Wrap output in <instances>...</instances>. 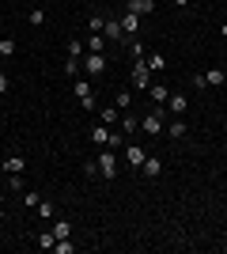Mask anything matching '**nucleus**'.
I'll use <instances>...</instances> for the list:
<instances>
[{
    "mask_svg": "<svg viewBox=\"0 0 227 254\" xmlns=\"http://www.w3.org/2000/svg\"><path fill=\"white\" fill-rule=\"evenodd\" d=\"M72 95H76V103L84 106V110H98L95 106V80H91V76H76V84H72Z\"/></svg>",
    "mask_w": 227,
    "mask_h": 254,
    "instance_id": "nucleus-1",
    "label": "nucleus"
},
{
    "mask_svg": "<svg viewBox=\"0 0 227 254\" xmlns=\"http://www.w3.org/2000/svg\"><path fill=\"white\" fill-rule=\"evenodd\" d=\"M163 129H167V110H163V106H151L148 114L140 118V133L144 137H159Z\"/></svg>",
    "mask_w": 227,
    "mask_h": 254,
    "instance_id": "nucleus-2",
    "label": "nucleus"
},
{
    "mask_svg": "<svg viewBox=\"0 0 227 254\" xmlns=\"http://www.w3.org/2000/svg\"><path fill=\"white\" fill-rule=\"evenodd\" d=\"M110 61H106V53H84V76H91V80H98V76H106Z\"/></svg>",
    "mask_w": 227,
    "mask_h": 254,
    "instance_id": "nucleus-3",
    "label": "nucleus"
},
{
    "mask_svg": "<svg viewBox=\"0 0 227 254\" xmlns=\"http://www.w3.org/2000/svg\"><path fill=\"white\" fill-rule=\"evenodd\" d=\"M151 80H155V72L148 68V61H133V91H148L151 87Z\"/></svg>",
    "mask_w": 227,
    "mask_h": 254,
    "instance_id": "nucleus-4",
    "label": "nucleus"
},
{
    "mask_svg": "<svg viewBox=\"0 0 227 254\" xmlns=\"http://www.w3.org/2000/svg\"><path fill=\"white\" fill-rule=\"evenodd\" d=\"M197 87H224L227 84V68H205V72L193 76Z\"/></svg>",
    "mask_w": 227,
    "mask_h": 254,
    "instance_id": "nucleus-5",
    "label": "nucleus"
},
{
    "mask_svg": "<svg viewBox=\"0 0 227 254\" xmlns=\"http://www.w3.org/2000/svg\"><path fill=\"white\" fill-rule=\"evenodd\" d=\"M163 110H167V118H185L189 114V99H185L182 91H171V99L163 103Z\"/></svg>",
    "mask_w": 227,
    "mask_h": 254,
    "instance_id": "nucleus-6",
    "label": "nucleus"
},
{
    "mask_svg": "<svg viewBox=\"0 0 227 254\" xmlns=\"http://www.w3.org/2000/svg\"><path fill=\"white\" fill-rule=\"evenodd\" d=\"M102 34L110 38V46H125V38H129V34H125V27H121V19H118V15H106V27H102Z\"/></svg>",
    "mask_w": 227,
    "mask_h": 254,
    "instance_id": "nucleus-7",
    "label": "nucleus"
},
{
    "mask_svg": "<svg viewBox=\"0 0 227 254\" xmlns=\"http://www.w3.org/2000/svg\"><path fill=\"white\" fill-rule=\"evenodd\" d=\"M95 163H98V179H106V182H114V175H118V163H114V152H98L95 156Z\"/></svg>",
    "mask_w": 227,
    "mask_h": 254,
    "instance_id": "nucleus-8",
    "label": "nucleus"
},
{
    "mask_svg": "<svg viewBox=\"0 0 227 254\" xmlns=\"http://www.w3.org/2000/svg\"><path fill=\"white\" fill-rule=\"evenodd\" d=\"M121 152H125V163H129V167H136V171H140V163H144V156H148V148H144V144H136V140H125V148H121Z\"/></svg>",
    "mask_w": 227,
    "mask_h": 254,
    "instance_id": "nucleus-9",
    "label": "nucleus"
},
{
    "mask_svg": "<svg viewBox=\"0 0 227 254\" xmlns=\"http://www.w3.org/2000/svg\"><path fill=\"white\" fill-rule=\"evenodd\" d=\"M140 171H144V179H151V182H155V179L163 175V159L148 152V156H144V163H140Z\"/></svg>",
    "mask_w": 227,
    "mask_h": 254,
    "instance_id": "nucleus-10",
    "label": "nucleus"
},
{
    "mask_svg": "<svg viewBox=\"0 0 227 254\" xmlns=\"http://www.w3.org/2000/svg\"><path fill=\"white\" fill-rule=\"evenodd\" d=\"M118 126H121V133H125V137H136V133H140V114H133V110H125Z\"/></svg>",
    "mask_w": 227,
    "mask_h": 254,
    "instance_id": "nucleus-11",
    "label": "nucleus"
},
{
    "mask_svg": "<svg viewBox=\"0 0 227 254\" xmlns=\"http://www.w3.org/2000/svg\"><path fill=\"white\" fill-rule=\"evenodd\" d=\"M163 133H167L171 140H182L185 133H189V126H185L182 118H167V129H163Z\"/></svg>",
    "mask_w": 227,
    "mask_h": 254,
    "instance_id": "nucleus-12",
    "label": "nucleus"
},
{
    "mask_svg": "<svg viewBox=\"0 0 227 254\" xmlns=\"http://www.w3.org/2000/svg\"><path fill=\"white\" fill-rule=\"evenodd\" d=\"M148 95H151V103H155V106H163V103H167V99H171V87L163 84V80H151Z\"/></svg>",
    "mask_w": 227,
    "mask_h": 254,
    "instance_id": "nucleus-13",
    "label": "nucleus"
},
{
    "mask_svg": "<svg viewBox=\"0 0 227 254\" xmlns=\"http://www.w3.org/2000/svg\"><path fill=\"white\" fill-rule=\"evenodd\" d=\"M125 11H133V15H151L155 11V0H125Z\"/></svg>",
    "mask_w": 227,
    "mask_h": 254,
    "instance_id": "nucleus-14",
    "label": "nucleus"
},
{
    "mask_svg": "<svg viewBox=\"0 0 227 254\" xmlns=\"http://www.w3.org/2000/svg\"><path fill=\"white\" fill-rule=\"evenodd\" d=\"M98 122L114 129V126H118V122H121V110H118V106H114V103H110V106H102V110H98Z\"/></svg>",
    "mask_w": 227,
    "mask_h": 254,
    "instance_id": "nucleus-15",
    "label": "nucleus"
},
{
    "mask_svg": "<svg viewBox=\"0 0 227 254\" xmlns=\"http://www.w3.org/2000/svg\"><path fill=\"white\" fill-rule=\"evenodd\" d=\"M106 140H110V126H102V122L91 126V144H95V148H106Z\"/></svg>",
    "mask_w": 227,
    "mask_h": 254,
    "instance_id": "nucleus-16",
    "label": "nucleus"
},
{
    "mask_svg": "<svg viewBox=\"0 0 227 254\" xmlns=\"http://www.w3.org/2000/svg\"><path fill=\"white\" fill-rule=\"evenodd\" d=\"M118 19H121V27H125V34H129V38L140 31V15H133V11H121Z\"/></svg>",
    "mask_w": 227,
    "mask_h": 254,
    "instance_id": "nucleus-17",
    "label": "nucleus"
},
{
    "mask_svg": "<svg viewBox=\"0 0 227 254\" xmlns=\"http://www.w3.org/2000/svg\"><path fill=\"white\" fill-rule=\"evenodd\" d=\"M87 50H91V53H106V46H110V38H106V34H87Z\"/></svg>",
    "mask_w": 227,
    "mask_h": 254,
    "instance_id": "nucleus-18",
    "label": "nucleus"
},
{
    "mask_svg": "<svg viewBox=\"0 0 227 254\" xmlns=\"http://www.w3.org/2000/svg\"><path fill=\"white\" fill-rule=\"evenodd\" d=\"M23 171H27V159L23 156H8L4 159V175H23Z\"/></svg>",
    "mask_w": 227,
    "mask_h": 254,
    "instance_id": "nucleus-19",
    "label": "nucleus"
},
{
    "mask_svg": "<svg viewBox=\"0 0 227 254\" xmlns=\"http://www.w3.org/2000/svg\"><path fill=\"white\" fill-rule=\"evenodd\" d=\"M114 106H118L121 114H125V110H133V91H114Z\"/></svg>",
    "mask_w": 227,
    "mask_h": 254,
    "instance_id": "nucleus-20",
    "label": "nucleus"
},
{
    "mask_svg": "<svg viewBox=\"0 0 227 254\" xmlns=\"http://www.w3.org/2000/svg\"><path fill=\"white\" fill-rule=\"evenodd\" d=\"M125 140H129V137H125L121 129H110V140H106V148H110V152H118V148H125Z\"/></svg>",
    "mask_w": 227,
    "mask_h": 254,
    "instance_id": "nucleus-21",
    "label": "nucleus"
},
{
    "mask_svg": "<svg viewBox=\"0 0 227 254\" xmlns=\"http://www.w3.org/2000/svg\"><path fill=\"white\" fill-rule=\"evenodd\" d=\"M102 27H106V15H87V34H102Z\"/></svg>",
    "mask_w": 227,
    "mask_h": 254,
    "instance_id": "nucleus-22",
    "label": "nucleus"
},
{
    "mask_svg": "<svg viewBox=\"0 0 227 254\" xmlns=\"http://www.w3.org/2000/svg\"><path fill=\"white\" fill-rule=\"evenodd\" d=\"M65 50H68V57H76V61H80V57L87 53V46H84V38H68Z\"/></svg>",
    "mask_w": 227,
    "mask_h": 254,
    "instance_id": "nucleus-23",
    "label": "nucleus"
},
{
    "mask_svg": "<svg viewBox=\"0 0 227 254\" xmlns=\"http://www.w3.org/2000/svg\"><path fill=\"white\" fill-rule=\"evenodd\" d=\"M125 50H129V57H136V61L144 57V42L136 38V34H133V38H125Z\"/></svg>",
    "mask_w": 227,
    "mask_h": 254,
    "instance_id": "nucleus-24",
    "label": "nucleus"
},
{
    "mask_svg": "<svg viewBox=\"0 0 227 254\" xmlns=\"http://www.w3.org/2000/svg\"><path fill=\"white\" fill-rule=\"evenodd\" d=\"M68 235H72V224H68V220H57V216H53V239H68Z\"/></svg>",
    "mask_w": 227,
    "mask_h": 254,
    "instance_id": "nucleus-25",
    "label": "nucleus"
},
{
    "mask_svg": "<svg viewBox=\"0 0 227 254\" xmlns=\"http://www.w3.org/2000/svg\"><path fill=\"white\" fill-rule=\"evenodd\" d=\"M148 68H151L155 76H159L163 68H167V57H163V53H148Z\"/></svg>",
    "mask_w": 227,
    "mask_h": 254,
    "instance_id": "nucleus-26",
    "label": "nucleus"
},
{
    "mask_svg": "<svg viewBox=\"0 0 227 254\" xmlns=\"http://www.w3.org/2000/svg\"><path fill=\"white\" fill-rule=\"evenodd\" d=\"M27 23L31 27H45V8H31L27 11Z\"/></svg>",
    "mask_w": 227,
    "mask_h": 254,
    "instance_id": "nucleus-27",
    "label": "nucleus"
},
{
    "mask_svg": "<svg viewBox=\"0 0 227 254\" xmlns=\"http://www.w3.org/2000/svg\"><path fill=\"white\" fill-rule=\"evenodd\" d=\"M11 53H15V38L0 34V57H11Z\"/></svg>",
    "mask_w": 227,
    "mask_h": 254,
    "instance_id": "nucleus-28",
    "label": "nucleus"
},
{
    "mask_svg": "<svg viewBox=\"0 0 227 254\" xmlns=\"http://www.w3.org/2000/svg\"><path fill=\"white\" fill-rule=\"evenodd\" d=\"M53 243H57V239H53V232H42L38 239H34V247H42V251H53Z\"/></svg>",
    "mask_w": 227,
    "mask_h": 254,
    "instance_id": "nucleus-29",
    "label": "nucleus"
},
{
    "mask_svg": "<svg viewBox=\"0 0 227 254\" xmlns=\"http://www.w3.org/2000/svg\"><path fill=\"white\" fill-rule=\"evenodd\" d=\"M8 193H23V175H8V186H4Z\"/></svg>",
    "mask_w": 227,
    "mask_h": 254,
    "instance_id": "nucleus-30",
    "label": "nucleus"
},
{
    "mask_svg": "<svg viewBox=\"0 0 227 254\" xmlns=\"http://www.w3.org/2000/svg\"><path fill=\"white\" fill-rule=\"evenodd\" d=\"M53 251H57V254H76V243H68V239H57Z\"/></svg>",
    "mask_w": 227,
    "mask_h": 254,
    "instance_id": "nucleus-31",
    "label": "nucleus"
},
{
    "mask_svg": "<svg viewBox=\"0 0 227 254\" xmlns=\"http://www.w3.org/2000/svg\"><path fill=\"white\" fill-rule=\"evenodd\" d=\"M38 216H42V220H49V224H53V205H49V201H38Z\"/></svg>",
    "mask_w": 227,
    "mask_h": 254,
    "instance_id": "nucleus-32",
    "label": "nucleus"
},
{
    "mask_svg": "<svg viewBox=\"0 0 227 254\" xmlns=\"http://www.w3.org/2000/svg\"><path fill=\"white\" fill-rule=\"evenodd\" d=\"M65 72L72 76V80L80 76V61H76V57H65Z\"/></svg>",
    "mask_w": 227,
    "mask_h": 254,
    "instance_id": "nucleus-33",
    "label": "nucleus"
},
{
    "mask_svg": "<svg viewBox=\"0 0 227 254\" xmlns=\"http://www.w3.org/2000/svg\"><path fill=\"white\" fill-rule=\"evenodd\" d=\"M38 201H42L38 193H23V209H38Z\"/></svg>",
    "mask_w": 227,
    "mask_h": 254,
    "instance_id": "nucleus-34",
    "label": "nucleus"
},
{
    "mask_svg": "<svg viewBox=\"0 0 227 254\" xmlns=\"http://www.w3.org/2000/svg\"><path fill=\"white\" fill-rule=\"evenodd\" d=\"M84 175H87V179H95V175H98V163H95V159H87V163H84Z\"/></svg>",
    "mask_w": 227,
    "mask_h": 254,
    "instance_id": "nucleus-35",
    "label": "nucleus"
},
{
    "mask_svg": "<svg viewBox=\"0 0 227 254\" xmlns=\"http://www.w3.org/2000/svg\"><path fill=\"white\" fill-rule=\"evenodd\" d=\"M8 87H11V80H8V72H0V95H8Z\"/></svg>",
    "mask_w": 227,
    "mask_h": 254,
    "instance_id": "nucleus-36",
    "label": "nucleus"
},
{
    "mask_svg": "<svg viewBox=\"0 0 227 254\" xmlns=\"http://www.w3.org/2000/svg\"><path fill=\"white\" fill-rule=\"evenodd\" d=\"M189 4H193V0H174V8H189Z\"/></svg>",
    "mask_w": 227,
    "mask_h": 254,
    "instance_id": "nucleus-37",
    "label": "nucleus"
},
{
    "mask_svg": "<svg viewBox=\"0 0 227 254\" xmlns=\"http://www.w3.org/2000/svg\"><path fill=\"white\" fill-rule=\"evenodd\" d=\"M220 38H227V23H224V27H220Z\"/></svg>",
    "mask_w": 227,
    "mask_h": 254,
    "instance_id": "nucleus-38",
    "label": "nucleus"
},
{
    "mask_svg": "<svg viewBox=\"0 0 227 254\" xmlns=\"http://www.w3.org/2000/svg\"><path fill=\"white\" fill-rule=\"evenodd\" d=\"M4 197H8V190H0V205H4Z\"/></svg>",
    "mask_w": 227,
    "mask_h": 254,
    "instance_id": "nucleus-39",
    "label": "nucleus"
},
{
    "mask_svg": "<svg viewBox=\"0 0 227 254\" xmlns=\"http://www.w3.org/2000/svg\"><path fill=\"white\" fill-rule=\"evenodd\" d=\"M4 216H8V212H4V205H0V220H4Z\"/></svg>",
    "mask_w": 227,
    "mask_h": 254,
    "instance_id": "nucleus-40",
    "label": "nucleus"
},
{
    "mask_svg": "<svg viewBox=\"0 0 227 254\" xmlns=\"http://www.w3.org/2000/svg\"><path fill=\"white\" fill-rule=\"evenodd\" d=\"M0 31H4V27H0Z\"/></svg>",
    "mask_w": 227,
    "mask_h": 254,
    "instance_id": "nucleus-41",
    "label": "nucleus"
}]
</instances>
